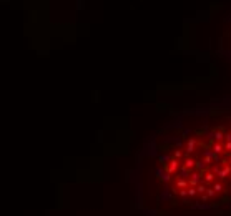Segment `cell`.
<instances>
[{
  "label": "cell",
  "mask_w": 231,
  "mask_h": 216,
  "mask_svg": "<svg viewBox=\"0 0 231 216\" xmlns=\"http://www.w3.org/2000/svg\"><path fill=\"white\" fill-rule=\"evenodd\" d=\"M160 201L183 214L231 213V112L211 113L160 146Z\"/></svg>",
  "instance_id": "1"
}]
</instances>
